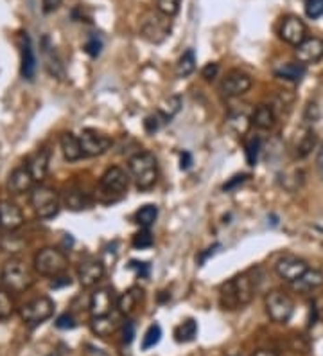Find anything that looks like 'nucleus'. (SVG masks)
Here are the masks:
<instances>
[{
  "instance_id": "obj_1",
  "label": "nucleus",
  "mask_w": 323,
  "mask_h": 356,
  "mask_svg": "<svg viewBox=\"0 0 323 356\" xmlns=\"http://www.w3.org/2000/svg\"><path fill=\"white\" fill-rule=\"evenodd\" d=\"M129 173L133 176L135 184L140 191L151 189L157 184L158 178V164L155 155L149 152H140L129 158L128 162Z\"/></svg>"
},
{
  "instance_id": "obj_2",
  "label": "nucleus",
  "mask_w": 323,
  "mask_h": 356,
  "mask_svg": "<svg viewBox=\"0 0 323 356\" xmlns=\"http://www.w3.org/2000/svg\"><path fill=\"white\" fill-rule=\"evenodd\" d=\"M129 178L126 175L122 167L114 166L106 169V173L101 176L99 180V196L103 202L109 204V202H115L119 200L120 196L128 191Z\"/></svg>"
},
{
  "instance_id": "obj_3",
  "label": "nucleus",
  "mask_w": 323,
  "mask_h": 356,
  "mask_svg": "<svg viewBox=\"0 0 323 356\" xmlns=\"http://www.w3.org/2000/svg\"><path fill=\"white\" fill-rule=\"evenodd\" d=\"M2 285L11 294H22L34 285V277L22 261H8L2 270Z\"/></svg>"
},
{
  "instance_id": "obj_4",
  "label": "nucleus",
  "mask_w": 323,
  "mask_h": 356,
  "mask_svg": "<svg viewBox=\"0 0 323 356\" xmlns=\"http://www.w3.org/2000/svg\"><path fill=\"white\" fill-rule=\"evenodd\" d=\"M142 36L151 43H162L171 33V16L160 11H146L140 19Z\"/></svg>"
},
{
  "instance_id": "obj_5",
  "label": "nucleus",
  "mask_w": 323,
  "mask_h": 356,
  "mask_svg": "<svg viewBox=\"0 0 323 356\" xmlns=\"http://www.w3.org/2000/svg\"><path fill=\"white\" fill-rule=\"evenodd\" d=\"M34 268L42 276L57 277L68 268V257L57 248H43L34 257Z\"/></svg>"
},
{
  "instance_id": "obj_6",
  "label": "nucleus",
  "mask_w": 323,
  "mask_h": 356,
  "mask_svg": "<svg viewBox=\"0 0 323 356\" xmlns=\"http://www.w3.org/2000/svg\"><path fill=\"white\" fill-rule=\"evenodd\" d=\"M31 205L38 218L51 219L60 213V196L51 187L38 185L31 191Z\"/></svg>"
},
{
  "instance_id": "obj_7",
  "label": "nucleus",
  "mask_w": 323,
  "mask_h": 356,
  "mask_svg": "<svg viewBox=\"0 0 323 356\" xmlns=\"http://www.w3.org/2000/svg\"><path fill=\"white\" fill-rule=\"evenodd\" d=\"M54 300L49 297H38V299L31 300L25 306L20 308V317L27 324L29 328H36L40 324H43L47 318L54 315Z\"/></svg>"
},
{
  "instance_id": "obj_8",
  "label": "nucleus",
  "mask_w": 323,
  "mask_h": 356,
  "mask_svg": "<svg viewBox=\"0 0 323 356\" xmlns=\"http://www.w3.org/2000/svg\"><path fill=\"white\" fill-rule=\"evenodd\" d=\"M264 304H266V311L270 318L276 324L289 322V318L293 317V311H295V304L289 299V295L279 290L270 292L264 299Z\"/></svg>"
},
{
  "instance_id": "obj_9",
  "label": "nucleus",
  "mask_w": 323,
  "mask_h": 356,
  "mask_svg": "<svg viewBox=\"0 0 323 356\" xmlns=\"http://www.w3.org/2000/svg\"><path fill=\"white\" fill-rule=\"evenodd\" d=\"M79 143L85 157H99V155H105L112 147V139L105 133L95 132V130H83Z\"/></svg>"
},
{
  "instance_id": "obj_10",
  "label": "nucleus",
  "mask_w": 323,
  "mask_h": 356,
  "mask_svg": "<svg viewBox=\"0 0 323 356\" xmlns=\"http://www.w3.org/2000/svg\"><path fill=\"white\" fill-rule=\"evenodd\" d=\"M307 270H309L307 263H305L304 259L296 257V256L281 257V259H279V261H276V265H275L276 276L281 277V279H284L285 283H289V285L296 283V281L304 276Z\"/></svg>"
},
{
  "instance_id": "obj_11",
  "label": "nucleus",
  "mask_w": 323,
  "mask_h": 356,
  "mask_svg": "<svg viewBox=\"0 0 323 356\" xmlns=\"http://www.w3.org/2000/svg\"><path fill=\"white\" fill-rule=\"evenodd\" d=\"M281 38L285 43L298 47L307 38V25L298 16H285L281 25Z\"/></svg>"
},
{
  "instance_id": "obj_12",
  "label": "nucleus",
  "mask_w": 323,
  "mask_h": 356,
  "mask_svg": "<svg viewBox=\"0 0 323 356\" xmlns=\"http://www.w3.org/2000/svg\"><path fill=\"white\" fill-rule=\"evenodd\" d=\"M296 60L302 65H314L323 60V40L322 38H305L296 47Z\"/></svg>"
},
{
  "instance_id": "obj_13",
  "label": "nucleus",
  "mask_w": 323,
  "mask_h": 356,
  "mask_svg": "<svg viewBox=\"0 0 323 356\" xmlns=\"http://www.w3.org/2000/svg\"><path fill=\"white\" fill-rule=\"evenodd\" d=\"M103 277H105V265L99 259H95V257L85 259L79 265V268H77V279H79V283L85 288L95 286Z\"/></svg>"
},
{
  "instance_id": "obj_14",
  "label": "nucleus",
  "mask_w": 323,
  "mask_h": 356,
  "mask_svg": "<svg viewBox=\"0 0 323 356\" xmlns=\"http://www.w3.org/2000/svg\"><path fill=\"white\" fill-rule=\"evenodd\" d=\"M24 224V214L18 205L11 200H0V227L5 230H16Z\"/></svg>"
},
{
  "instance_id": "obj_15",
  "label": "nucleus",
  "mask_w": 323,
  "mask_h": 356,
  "mask_svg": "<svg viewBox=\"0 0 323 356\" xmlns=\"http://www.w3.org/2000/svg\"><path fill=\"white\" fill-rule=\"evenodd\" d=\"M250 88H252V78L244 72H230L221 85V91L227 97H239V95L246 94Z\"/></svg>"
},
{
  "instance_id": "obj_16",
  "label": "nucleus",
  "mask_w": 323,
  "mask_h": 356,
  "mask_svg": "<svg viewBox=\"0 0 323 356\" xmlns=\"http://www.w3.org/2000/svg\"><path fill=\"white\" fill-rule=\"evenodd\" d=\"M115 304V294L112 288H101L94 292L90 297V315L92 317H105L112 313Z\"/></svg>"
},
{
  "instance_id": "obj_17",
  "label": "nucleus",
  "mask_w": 323,
  "mask_h": 356,
  "mask_svg": "<svg viewBox=\"0 0 323 356\" xmlns=\"http://www.w3.org/2000/svg\"><path fill=\"white\" fill-rule=\"evenodd\" d=\"M10 191L13 195H24L34 189V178L27 166L16 167L10 176Z\"/></svg>"
},
{
  "instance_id": "obj_18",
  "label": "nucleus",
  "mask_w": 323,
  "mask_h": 356,
  "mask_svg": "<svg viewBox=\"0 0 323 356\" xmlns=\"http://www.w3.org/2000/svg\"><path fill=\"white\" fill-rule=\"evenodd\" d=\"M49 162H51V152L47 147H40L38 152L34 153L33 157L29 158L27 167L34 182H43L49 173Z\"/></svg>"
},
{
  "instance_id": "obj_19",
  "label": "nucleus",
  "mask_w": 323,
  "mask_h": 356,
  "mask_svg": "<svg viewBox=\"0 0 323 356\" xmlns=\"http://www.w3.org/2000/svg\"><path fill=\"white\" fill-rule=\"evenodd\" d=\"M43 60H45V67H47L51 76L57 78V80H65V76H67L65 65L62 63L53 45L49 43V38H43Z\"/></svg>"
},
{
  "instance_id": "obj_20",
  "label": "nucleus",
  "mask_w": 323,
  "mask_h": 356,
  "mask_svg": "<svg viewBox=\"0 0 323 356\" xmlns=\"http://www.w3.org/2000/svg\"><path fill=\"white\" fill-rule=\"evenodd\" d=\"M252 124V115L248 114L246 108H237L230 110L229 117H227V126L230 128V132H233L235 135H244Z\"/></svg>"
},
{
  "instance_id": "obj_21",
  "label": "nucleus",
  "mask_w": 323,
  "mask_h": 356,
  "mask_svg": "<svg viewBox=\"0 0 323 356\" xmlns=\"http://www.w3.org/2000/svg\"><path fill=\"white\" fill-rule=\"evenodd\" d=\"M275 108L270 105H259L252 112V124L259 130H270L275 126Z\"/></svg>"
},
{
  "instance_id": "obj_22",
  "label": "nucleus",
  "mask_w": 323,
  "mask_h": 356,
  "mask_svg": "<svg viewBox=\"0 0 323 356\" xmlns=\"http://www.w3.org/2000/svg\"><path fill=\"white\" fill-rule=\"evenodd\" d=\"M60 144H62L63 157L67 158L68 162H76L79 161L81 157H85L79 139H77L74 133H63L62 139H60Z\"/></svg>"
},
{
  "instance_id": "obj_23",
  "label": "nucleus",
  "mask_w": 323,
  "mask_h": 356,
  "mask_svg": "<svg viewBox=\"0 0 323 356\" xmlns=\"http://www.w3.org/2000/svg\"><path fill=\"white\" fill-rule=\"evenodd\" d=\"M36 72V58L31 47V40L27 34H22V76L25 80H33Z\"/></svg>"
},
{
  "instance_id": "obj_24",
  "label": "nucleus",
  "mask_w": 323,
  "mask_h": 356,
  "mask_svg": "<svg viewBox=\"0 0 323 356\" xmlns=\"http://www.w3.org/2000/svg\"><path fill=\"white\" fill-rule=\"evenodd\" d=\"M276 78L285 81H300L302 78L305 76V65H302L300 62H287V63H281L273 69Z\"/></svg>"
},
{
  "instance_id": "obj_25",
  "label": "nucleus",
  "mask_w": 323,
  "mask_h": 356,
  "mask_svg": "<svg viewBox=\"0 0 323 356\" xmlns=\"http://www.w3.org/2000/svg\"><path fill=\"white\" fill-rule=\"evenodd\" d=\"M233 286H235V292H237V299L241 302V306L248 304L253 299V294H255V286H253V279L250 277V274H241L233 279Z\"/></svg>"
},
{
  "instance_id": "obj_26",
  "label": "nucleus",
  "mask_w": 323,
  "mask_h": 356,
  "mask_svg": "<svg viewBox=\"0 0 323 356\" xmlns=\"http://www.w3.org/2000/svg\"><path fill=\"white\" fill-rule=\"evenodd\" d=\"M90 328L97 337L106 338V337H112V335L117 331L119 326H117V322H115V318H112L109 315H105V317H92Z\"/></svg>"
},
{
  "instance_id": "obj_27",
  "label": "nucleus",
  "mask_w": 323,
  "mask_h": 356,
  "mask_svg": "<svg viewBox=\"0 0 323 356\" xmlns=\"http://www.w3.org/2000/svg\"><path fill=\"white\" fill-rule=\"evenodd\" d=\"M323 285V274L318 270H307L296 283H293V288L298 292H311L314 288H320Z\"/></svg>"
},
{
  "instance_id": "obj_28",
  "label": "nucleus",
  "mask_w": 323,
  "mask_h": 356,
  "mask_svg": "<svg viewBox=\"0 0 323 356\" xmlns=\"http://www.w3.org/2000/svg\"><path fill=\"white\" fill-rule=\"evenodd\" d=\"M142 297V290H138V288H129L128 292H124L122 295L119 297L117 300V306H119V311L122 315H129L137 308L138 300Z\"/></svg>"
},
{
  "instance_id": "obj_29",
  "label": "nucleus",
  "mask_w": 323,
  "mask_h": 356,
  "mask_svg": "<svg viewBox=\"0 0 323 356\" xmlns=\"http://www.w3.org/2000/svg\"><path fill=\"white\" fill-rule=\"evenodd\" d=\"M219 300H221V306L223 309H237L241 308V302L237 299V292H235V286H233V279L224 283L221 286V294H219Z\"/></svg>"
},
{
  "instance_id": "obj_30",
  "label": "nucleus",
  "mask_w": 323,
  "mask_h": 356,
  "mask_svg": "<svg viewBox=\"0 0 323 356\" xmlns=\"http://www.w3.org/2000/svg\"><path fill=\"white\" fill-rule=\"evenodd\" d=\"M198 335V322L194 318H187L185 322H181L178 328L175 329V337L176 342H192Z\"/></svg>"
},
{
  "instance_id": "obj_31",
  "label": "nucleus",
  "mask_w": 323,
  "mask_h": 356,
  "mask_svg": "<svg viewBox=\"0 0 323 356\" xmlns=\"http://www.w3.org/2000/svg\"><path fill=\"white\" fill-rule=\"evenodd\" d=\"M196 71V53L192 49L185 51L181 54L178 63H176V76L178 78H189Z\"/></svg>"
},
{
  "instance_id": "obj_32",
  "label": "nucleus",
  "mask_w": 323,
  "mask_h": 356,
  "mask_svg": "<svg viewBox=\"0 0 323 356\" xmlns=\"http://www.w3.org/2000/svg\"><path fill=\"white\" fill-rule=\"evenodd\" d=\"M316 133L313 130H307V132L298 139V143L295 144V157L296 158H305L316 146Z\"/></svg>"
},
{
  "instance_id": "obj_33",
  "label": "nucleus",
  "mask_w": 323,
  "mask_h": 356,
  "mask_svg": "<svg viewBox=\"0 0 323 356\" xmlns=\"http://www.w3.org/2000/svg\"><path fill=\"white\" fill-rule=\"evenodd\" d=\"M65 205L70 211H83L90 205V198L81 189H68L65 195Z\"/></svg>"
},
{
  "instance_id": "obj_34",
  "label": "nucleus",
  "mask_w": 323,
  "mask_h": 356,
  "mask_svg": "<svg viewBox=\"0 0 323 356\" xmlns=\"http://www.w3.org/2000/svg\"><path fill=\"white\" fill-rule=\"evenodd\" d=\"M158 218V209L157 205H144L137 211V224L142 228H149Z\"/></svg>"
},
{
  "instance_id": "obj_35",
  "label": "nucleus",
  "mask_w": 323,
  "mask_h": 356,
  "mask_svg": "<svg viewBox=\"0 0 323 356\" xmlns=\"http://www.w3.org/2000/svg\"><path fill=\"white\" fill-rule=\"evenodd\" d=\"M261 146L262 141L259 135H253L246 141L244 144V155H246V162L248 166H255L257 161H259V153H261Z\"/></svg>"
},
{
  "instance_id": "obj_36",
  "label": "nucleus",
  "mask_w": 323,
  "mask_h": 356,
  "mask_svg": "<svg viewBox=\"0 0 323 356\" xmlns=\"http://www.w3.org/2000/svg\"><path fill=\"white\" fill-rule=\"evenodd\" d=\"M162 338V328L158 326V324H151L148 328V331H146V335H144L142 338V349L144 351H148V349H151V347L157 346L158 342H160Z\"/></svg>"
},
{
  "instance_id": "obj_37",
  "label": "nucleus",
  "mask_w": 323,
  "mask_h": 356,
  "mask_svg": "<svg viewBox=\"0 0 323 356\" xmlns=\"http://www.w3.org/2000/svg\"><path fill=\"white\" fill-rule=\"evenodd\" d=\"M167 123H169V119H167L166 115L162 114L160 110H158V112H155L153 115L146 117V121H144V128H146V132L148 133H157L158 130H160L162 126Z\"/></svg>"
},
{
  "instance_id": "obj_38",
  "label": "nucleus",
  "mask_w": 323,
  "mask_h": 356,
  "mask_svg": "<svg viewBox=\"0 0 323 356\" xmlns=\"http://www.w3.org/2000/svg\"><path fill=\"white\" fill-rule=\"evenodd\" d=\"M14 311V302L8 290H0V320L10 318Z\"/></svg>"
},
{
  "instance_id": "obj_39",
  "label": "nucleus",
  "mask_w": 323,
  "mask_h": 356,
  "mask_svg": "<svg viewBox=\"0 0 323 356\" xmlns=\"http://www.w3.org/2000/svg\"><path fill=\"white\" fill-rule=\"evenodd\" d=\"M131 245H133L135 248H149L153 245V236L151 233H149V228H142L140 233H137L133 236V239H131Z\"/></svg>"
},
{
  "instance_id": "obj_40",
  "label": "nucleus",
  "mask_w": 323,
  "mask_h": 356,
  "mask_svg": "<svg viewBox=\"0 0 323 356\" xmlns=\"http://www.w3.org/2000/svg\"><path fill=\"white\" fill-rule=\"evenodd\" d=\"M181 0H157V10L167 16H175L180 11Z\"/></svg>"
},
{
  "instance_id": "obj_41",
  "label": "nucleus",
  "mask_w": 323,
  "mask_h": 356,
  "mask_svg": "<svg viewBox=\"0 0 323 356\" xmlns=\"http://www.w3.org/2000/svg\"><path fill=\"white\" fill-rule=\"evenodd\" d=\"M305 14L313 20L323 16V0H305Z\"/></svg>"
},
{
  "instance_id": "obj_42",
  "label": "nucleus",
  "mask_w": 323,
  "mask_h": 356,
  "mask_svg": "<svg viewBox=\"0 0 323 356\" xmlns=\"http://www.w3.org/2000/svg\"><path fill=\"white\" fill-rule=\"evenodd\" d=\"M322 117V110H320L318 103H309L304 110V121L305 123H316Z\"/></svg>"
},
{
  "instance_id": "obj_43",
  "label": "nucleus",
  "mask_w": 323,
  "mask_h": 356,
  "mask_svg": "<svg viewBox=\"0 0 323 356\" xmlns=\"http://www.w3.org/2000/svg\"><path fill=\"white\" fill-rule=\"evenodd\" d=\"M180 106H181L180 97H178V95H175V97H169V101H167V106L160 108V112L164 115H166V117L169 119V121H171L172 115H175L176 112H178V110H180Z\"/></svg>"
},
{
  "instance_id": "obj_44",
  "label": "nucleus",
  "mask_w": 323,
  "mask_h": 356,
  "mask_svg": "<svg viewBox=\"0 0 323 356\" xmlns=\"http://www.w3.org/2000/svg\"><path fill=\"white\" fill-rule=\"evenodd\" d=\"M101 49H103V42H101V40L97 38V36H90V38L86 40L85 51H86V54H90L92 58L99 56Z\"/></svg>"
},
{
  "instance_id": "obj_45",
  "label": "nucleus",
  "mask_w": 323,
  "mask_h": 356,
  "mask_svg": "<svg viewBox=\"0 0 323 356\" xmlns=\"http://www.w3.org/2000/svg\"><path fill=\"white\" fill-rule=\"evenodd\" d=\"M135 337V324L131 320H126L122 324V329H120V340L122 344H131Z\"/></svg>"
},
{
  "instance_id": "obj_46",
  "label": "nucleus",
  "mask_w": 323,
  "mask_h": 356,
  "mask_svg": "<svg viewBox=\"0 0 323 356\" xmlns=\"http://www.w3.org/2000/svg\"><path fill=\"white\" fill-rule=\"evenodd\" d=\"M56 326L60 329H74L76 328V320H74V317L70 313H65L62 317H57Z\"/></svg>"
},
{
  "instance_id": "obj_47",
  "label": "nucleus",
  "mask_w": 323,
  "mask_h": 356,
  "mask_svg": "<svg viewBox=\"0 0 323 356\" xmlns=\"http://www.w3.org/2000/svg\"><path fill=\"white\" fill-rule=\"evenodd\" d=\"M293 349H295V353H304V355H307L309 353V342L305 340L304 337H293Z\"/></svg>"
},
{
  "instance_id": "obj_48",
  "label": "nucleus",
  "mask_w": 323,
  "mask_h": 356,
  "mask_svg": "<svg viewBox=\"0 0 323 356\" xmlns=\"http://www.w3.org/2000/svg\"><path fill=\"white\" fill-rule=\"evenodd\" d=\"M246 180H248V175H235V176H232V178H230V180L223 185V189L224 191H232V189H235L237 185L244 184Z\"/></svg>"
},
{
  "instance_id": "obj_49",
  "label": "nucleus",
  "mask_w": 323,
  "mask_h": 356,
  "mask_svg": "<svg viewBox=\"0 0 323 356\" xmlns=\"http://www.w3.org/2000/svg\"><path fill=\"white\" fill-rule=\"evenodd\" d=\"M218 72H219L218 63H209V65L205 67L203 71H201V76H203L207 81H212L216 76H218Z\"/></svg>"
},
{
  "instance_id": "obj_50",
  "label": "nucleus",
  "mask_w": 323,
  "mask_h": 356,
  "mask_svg": "<svg viewBox=\"0 0 323 356\" xmlns=\"http://www.w3.org/2000/svg\"><path fill=\"white\" fill-rule=\"evenodd\" d=\"M129 268H137L138 276H140V277H146L149 274V265H148V263L131 261V263H129Z\"/></svg>"
},
{
  "instance_id": "obj_51",
  "label": "nucleus",
  "mask_w": 323,
  "mask_h": 356,
  "mask_svg": "<svg viewBox=\"0 0 323 356\" xmlns=\"http://www.w3.org/2000/svg\"><path fill=\"white\" fill-rule=\"evenodd\" d=\"M63 0H43V11L45 13H53L56 11L60 5H62Z\"/></svg>"
},
{
  "instance_id": "obj_52",
  "label": "nucleus",
  "mask_w": 323,
  "mask_h": 356,
  "mask_svg": "<svg viewBox=\"0 0 323 356\" xmlns=\"http://www.w3.org/2000/svg\"><path fill=\"white\" fill-rule=\"evenodd\" d=\"M316 171H318L320 178L323 180V143L320 144L318 153H316Z\"/></svg>"
},
{
  "instance_id": "obj_53",
  "label": "nucleus",
  "mask_w": 323,
  "mask_h": 356,
  "mask_svg": "<svg viewBox=\"0 0 323 356\" xmlns=\"http://www.w3.org/2000/svg\"><path fill=\"white\" fill-rule=\"evenodd\" d=\"M218 248H219V245H214V247L207 248V252H203V254H200V257H198V263H200V265L203 266L205 261H207V259H209L210 256H214L216 250H218Z\"/></svg>"
},
{
  "instance_id": "obj_54",
  "label": "nucleus",
  "mask_w": 323,
  "mask_h": 356,
  "mask_svg": "<svg viewBox=\"0 0 323 356\" xmlns=\"http://www.w3.org/2000/svg\"><path fill=\"white\" fill-rule=\"evenodd\" d=\"M190 164H192V157H190V153L189 152L181 153V164H180L181 169H183V171H187V169L190 167Z\"/></svg>"
},
{
  "instance_id": "obj_55",
  "label": "nucleus",
  "mask_w": 323,
  "mask_h": 356,
  "mask_svg": "<svg viewBox=\"0 0 323 356\" xmlns=\"http://www.w3.org/2000/svg\"><path fill=\"white\" fill-rule=\"evenodd\" d=\"M70 283H72L70 277H60V276H57L56 279L53 281V285H51V286H53V288H60V286H70Z\"/></svg>"
},
{
  "instance_id": "obj_56",
  "label": "nucleus",
  "mask_w": 323,
  "mask_h": 356,
  "mask_svg": "<svg viewBox=\"0 0 323 356\" xmlns=\"http://www.w3.org/2000/svg\"><path fill=\"white\" fill-rule=\"evenodd\" d=\"M252 356H281L276 351H271V349H261V351H255Z\"/></svg>"
},
{
  "instance_id": "obj_57",
  "label": "nucleus",
  "mask_w": 323,
  "mask_h": 356,
  "mask_svg": "<svg viewBox=\"0 0 323 356\" xmlns=\"http://www.w3.org/2000/svg\"><path fill=\"white\" fill-rule=\"evenodd\" d=\"M51 356H54V355H51Z\"/></svg>"
}]
</instances>
